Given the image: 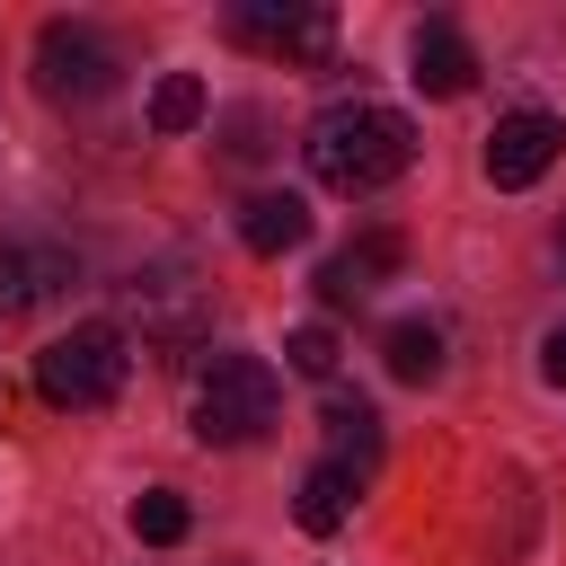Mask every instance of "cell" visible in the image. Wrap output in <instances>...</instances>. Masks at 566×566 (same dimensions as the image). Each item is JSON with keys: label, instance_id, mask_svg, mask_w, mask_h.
<instances>
[{"label": "cell", "instance_id": "6da1fadb", "mask_svg": "<svg viewBox=\"0 0 566 566\" xmlns=\"http://www.w3.org/2000/svg\"><path fill=\"white\" fill-rule=\"evenodd\" d=\"M301 159H310V177L327 195H380V186H398L416 168V124L398 106H380V97H336V106L310 115Z\"/></svg>", "mask_w": 566, "mask_h": 566}, {"label": "cell", "instance_id": "7a4b0ae2", "mask_svg": "<svg viewBox=\"0 0 566 566\" xmlns=\"http://www.w3.org/2000/svg\"><path fill=\"white\" fill-rule=\"evenodd\" d=\"M274 416H283V380L265 354H212L195 371V442L239 451V442H265Z\"/></svg>", "mask_w": 566, "mask_h": 566}, {"label": "cell", "instance_id": "3957f363", "mask_svg": "<svg viewBox=\"0 0 566 566\" xmlns=\"http://www.w3.org/2000/svg\"><path fill=\"white\" fill-rule=\"evenodd\" d=\"M124 371H133L124 327H115V318H80L71 336H53V345L35 354V398H44V407H106V398L124 389Z\"/></svg>", "mask_w": 566, "mask_h": 566}, {"label": "cell", "instance_id": "277c9868", "mask_svg": "<svg viewBox=\"0 0 566 566\" xmlns=\"http://www.w3.org/2000/svg\"><path fill=\"white\" fill-rule=\"evenodd\" d=\"M115 44L88 27V18H44V35H35V88L53 97V106H88V97H106L115 88Z\"/></svg>", "mask_w": 566, "mask_h": 566}, {"label": "cell", "instance_id": "5b68a950", "mask_svg": "<svg viewBox=\"0 0 566 566\" xmlns=\"http://www.w3.org/2000/svg\"><path fill=\"white\" fill-rule=\"evenodd\" d=\"M230 35L239 44H256V53H274V62H327L336 53V9H318V0H248V9H230Z\"/></svg>", "mask_w": 566, "mask_h": 566}, {"label": "cell", "instance_id": "8992f818", "mask_svg": "<svg viewBox=\"0 0 566 566\" xmlns=\"http://www.w3.org/2000/svg\"><path fill=\"white\" fill-rule=\"evenodd\" d=\"M124 310L142 318L150 345H195V336H203V283L177 274V265H168V274H133V283H124Z\"/></svg>", "mask_w": 566, "mask_h": 566}, {"label": "cell", "instance_id": "52a82bcc", "mask_svg": "<svg viewBox=\"0 0 566 566\" xmlns=\"http://www.w3.org/2000/svg\"><path fill=\"white\" fill-rule=\"evenodd\" d=\"M557 142H566V124L539 115V106H522V115H504V124L486 133V177H495L504 195H513V186H539L548 159H557Z\"/></svg>", "mask_w": 566, "mask_h": 566}, {"label": "cell", "instance_id": "ba28073f", "mask_svg": "<svg viewBox=\"0 0 566 566\" xmlns=\"http://www.w3.org/2000/svg\"><path fill=\"white\" fill-rule=\"evenodd\" d=\"M398 265H407V239H398V230H371V239H354V248H336V256L318 265V301H327V310H354V301H371L380 274H398Z\"/></svg>", "mask_w": 566, "mask_h": 566}, {"label": "cell", "instance_id": "9c48e42d", "mask_svg": "<svg viewBox=\"0 0 566 566\" xmlns=\"http://www.w3.org/2000/svg\"><path fill=\"white\" fill-rule=\"evenodd\" d=\"M71 248H35V239H0V318H27L35 301L71 292Z\"/></svg>", "mask_w": 566, "mask_h": 566}, {"label": "cell", "instance_id": "30bf717a", "mask_svg": "<svg viewBox=\"0 0 566 566\" xmlns=\"http://www.w3.org/2000/svg\"><path fill=\"white\" fill-rule=\"evenodd\" d=\"M424 97H469V80H478V53H469V35L451 27V18H424L416 27V71H407Z\"/></svg>", "mask_w": 566, "mask_h": 566}, {"label": "cell", "instance_id": "8fae6325", "mask_svg": "<svg viewBox=\"0 0 566 566\" xmlns=\"http://www.w3.org/2000/svg\"><path fill=\"white\" fill-rule=\"evenodd\" d=\"M310 239V203L301 195H248L239 203V248L248 256H283V248H301Z\"/></svg>", "mask_w": 566, "mask_h": 566}, {"label": "cell", "instance_id": "7c38bea8", "mask_svg": "<svg viewBox=\"0 0 566 566\" xmlns=\"http://www.w3.org/2000/svg\"><path fill=\"white\" fill-rule=\"evenodd\" d=\"M327 460L345 469V478H363V469H380V416H371V398H327Z\"/></svg>", "mask_w": 566, "mask_h": 566}, {"label": "cell", "instance_id": "4fadbf2b", "mask_svg": "<svg viewBox=\"0 0 566 566\" xmlns=\"http://www.w3.org/2000/svg\"><path fill=\"white\" fill-rule=\"evenodd\" d=\"M380 363H389V380H407V389L442 380V327H433V318H389Z\"/></svg>", "mask_w": 566, "mask_h": 566}, {"label": "cell", "instance_id": "5bb4252c", "mask_svg": "<svg viewBox=\"0 0 566 566\" xmlns=\"http://www.w3.org/2000/svg\"><path fill=\"white\" fill-rule=\"evenodd\" d=\"M345 513H354V478H345L336 460H318V469H301V495H292V522H301L310 539H327V531H345Z\"/></svg>", "mask_w": 566, "mask_h": 566}, {"label": "cell", "instance_id": "9a60e30c", "mask_svg": "<svg viewBox=\"0 0 566 566\" xmlns=\"http://www.w3.org/2000/svg\"><path fill=\"white\" fill-rule=\"evenodd\" d=\"M212 115V88L195 80V71H159V88H150V133H195Z\"/></svg>", "mask_w": 566, "mask_h": 566}, {"label": "cell", "instance_id": "2e32d148", "mask_svg": "<svg viewBox=\"0 0 566 566\" xmlns=\"http://www.w3.org/2000/svg\"><path fill=\"white\" fill-rule=\"evenodd\" d=\"M336 354H345V345H336V327H327V318H301V327L283 336V363H292L301 380H336Z\"/></svg>", "mask_w": 566, "mask_h": 566}, {"label": "cell", "instance_id": "e0dca14e", "mask_svg": "<svg viewBox=\"0 0 566 566\" xmlns=\"http://www.w3.org/2000/svg\"><path fill=\"white\" fill-rule=\"evenodd\" d=\"M186 522H195V513H186V495H177V486H150V495L133 504V531H142L150 548H177V539H186Z\"/></svg>", "mask_w": 566, "mask_h": 566}, {"label": "cell", "instance_id": "ac0fdd59", "mask_svg": "<svg viewBox=\"0 0 566 566\" xmlns=\"http://www.w3.org/2000/svg\"><path fill=\"white\" fill-rule=\"evenodd\" d=\"M539 371H548V380H557V389H566V318H557V327H548V345H539Z\"/></svg>", "mask_w": 566, "mask_h": 566}]
</instances>
